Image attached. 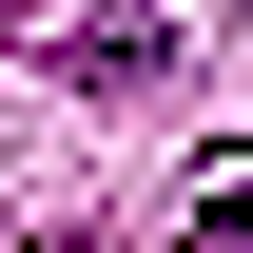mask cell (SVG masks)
Wrapping results in <instances>:
<instances>
[{"mask_svg": "<svg viewBox=\"0 0 253 253\" xmlns=\"http://www.w3.org/2000/svg\"><path fill=\"white\" fill-rule=\"evenodd\" d=\"M59 78H156V0H117V20H78V39H59Z\"/></svg>", "mask_w": 253, "mask_h": 253, "instance_id": "obj_1", "label": "cell"}, {"mask_svg": "<svg viewBox=\"0 0 253 253\" xmlns=\"http://www.w3.org/2000/svg\"><path fill=\"white\" fill-rule=\"evenodd\" d=\"M195 234H234V253H253V175H214V214H195Z\"/></svg>", "mask_w": 253, "mask_h": 253, "instance_id": "obj_2", "label": "cell"}]
</instances>
